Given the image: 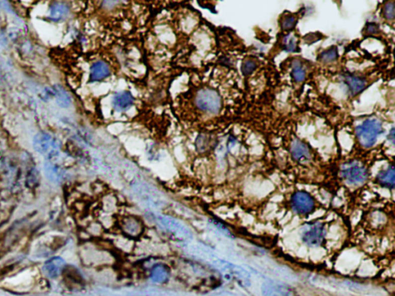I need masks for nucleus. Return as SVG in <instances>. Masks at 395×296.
Here are the masks:
<instances>
[{
	"label": "nucleus",
	"mask_w": 395,
	"mask_h": 296,
	"mask_svg": "<svg viewBox=\"0 0 395 296\" xmlns=\"http://www.w3.org/2000/svg\"><path fill=\"white\" fill-rule=\"evenodd\" d=\"M33 145L37 153L51 160L58 156L61 148V144L57 138L44 131H40L35 135Z\"/></svg>",
	"instance_id": "1"
},
{
	"label": "nucleus",
	"mask_w": 395,
	"mask_h": 296,
	"mask_svg": "<svg viewBox=\"0 0 395 296\" xmlns=\"http://www.w3.org/2000/svg\"><path fill=\"white\" fill-rule=\"evenodd\" d=\"M383 132L382 123L377 119H368L356 128L358 142L364 148H369L376 143L378 137Z\"/></svg>",
	"instance_id": "2"
},
{
	"label": "nucleus",
	"mask_w": 395,
	"mask_h": 296,
	"mask_svg": "<svg viewBox=\"0 0 395 296\" xmlns=\"http://www.w3.org/2000/svg\"><path fill=\"white\" fill-rule=\"evenodd\" d=\"M340 175L349 185L360 186L368 181L369 172L359 162L352 161L342 166Z\"/></svg>",
	"instance_id": "3"
},
{
	"label": "nucleus",
	"mask_w": 395,
	"mask_h": 296,
	"mask_svg": "<svg viewBox=\"0 0 395 296\" xmlns=\"http://www.w3.org/2000/svg\"><path fill=\"white\" fill-rule=\"evenodd\" d=\"M196 103L200 110L211 114L218 113L222 106L219 95L211 89H202L198 91L196 96Z\"/></svg>",
	"instance_id": "4"
},
{
	"label": "nucleus",
	"mask_w": 395,
	"mask_h": 296,
	"mask_svg": "<svg viewBox=\"0 0 395 296\" xmlns=\"http://www.w3.org/2000/svg\"><path fill=\"white\" fill-rule=\"evenodd\" d=\"M291 208L299 216H309L316 209V200L307 191H296L291 199Z\"/></svg>",
	"instance_id": "5"
},
{
	"label": "nucleus",
	"mask_w": 395,
	"mask_h": 296,
	"mask_svg": "<svg viewBox=\"0 0 395 296\" xmlns=\"http://www.w3.org/2000/svg\"><path fill=\"white\" fill-rule=\"evenodd\" d=\"M326 237V228L321 222H313L302 228L301 238L309 247H319L323 245Z\"/></svg>",
	"instance_id": "6"
},
{
	"label": "nucleus",
	"mask_w": 395,
	"mask_h": 296,
	"mask_svg": "<svg viewBox=\"0 0 395 296\" xmlns=\"http://www.w3.org/2000/svg\"><path fill=\"white\" fill-rule=\"evenodd\" d=\"M118 227L121 234L128 238H140L144 232V223L135 216L121 218L118 222Z\"/></svg>",
	"instance_id": "7"
},
{
	"label": "nucleus",
	"mask_w": 395,
	"mask_h": 296,
	"mask_svg": "<svg viewBox=\"0 0 395 296\" xmlns=\"http://www.w3.org/2000/svg\"><path fill=\"white\" fill-rule=\"evenodd\" d=\"M291 153L293 158L301 164H308L312 158V155L307 145L299 140H294L293 142Z\"/></svg>",
	"instance_id": "8"
},
{
	"label": "nucleus",
	"mask_w": 395,
	"mask_h": 296,
	"mask_svg": "<svg viewBox=\"0 0 395 296\" xmlns=\"http://www.w3.org/2000/svg\"><path fill=\"white\" fill-rule=\"evenodd\" d=\"M65 267L66 262L62 258L59 256L53 257L43 265V273L50 279H56L62 274Z\"/></svg>",
	"instance_id": "9"
},
{
	"label": "nucleus",
	"mask_w": 395,
	"mask_h": 296,
	"mask_svg": "<svg viewBox=\"0 0 395 296\" xmlns=\"http://www.w3.org/2000/svg\"><path fill=\"white\" fill-rule=\"evenodd\" d=\"M45 174L54 184H60L64 180L65 172L62 167L56 164L53 160H47L44 163Z\"/></svg>",
	"instance_id": "10"
},
{
	"label": "nucleus",
	"mask_w": 395,
	"mask_h": 296,
	"mask_svg": "<svg viewBox=\"0 0 395 296\" xmlns=\"http://www.w3.org/2000/svg\"><path fill=\"white\" fill-rule=\"evenodd\" d=\"M70 8L68 5L62 2H54L50 5L48 19L53 22H60L68 16Z\"/></svg>",
	"instance_id": "11"
},
{
	"label": "nucleus",
	"mask_w": 395,
	"mask_h": 296,
	"mask_svg": "<svg viewBox=\"0 0 395 296\" xmlns=\"http://www.w3.org/2000/svg\"><path fill=\"white\" fill-rule=\"evenodd\" d=\"M134 103V97L129 92H120L114 95L112 105L114 110L118 112H124L132 107Z\"/></svg>",
	"instance_id": "12"
},
{
	"label": "nucleus",
	"mask_w": 395,
	"mask_h": 296,
	"mask_svg": "<svg viewBox=\"0 0 395 296\" xmlns=\"http://www.w3.org/2000/svg\"><path fill=\"white\" fill-rule=\"evenodd\" d=\"M377 181L384 188L393 189L395 184V173L394 166H390L386 170L380 171L376 177Z\"/></svg>",
	"instance_id": "13"
},
{
	"label": "nucleus",
	"mask_w": 395,
	"mask_h": 296,
	"mask_svg": "<svg viewBox=\"0 0 395 296\" xmlns=\"http://www.w3.org/2000/svg\"><path fill=\"white\" fill-rule=\"evenodd\" d=\"M110 74L108 66L102 61H98L92 65L90 74V79L94 81H100L107 77Z\"/></svg>",
	"instance_id": "14"
},
{
	"label": "nucleus",
	"mask_w": 395,
	"mask_h": 296,
	"mask_svg": "<svg viewBox=\"0 0 395 296\" xmlns=\"http://www.w3.org/2000/svg\"><path fill=\"white\" fill-rule=\"evenodd\" d=\"M169 275H170V272H169V268L163 264L154 265L151 271V279H152L154 283H158V284H163V283H166L167 281L169 280Z\"/></svg>",
	"instance_id": "15"
},
{
	"label": "nucleus",
	"mask_w": 395,
	"mask_h": 296,
	"mask_svg": "<svg viewBox=\"0 0 395 296\" xmlns=\"http://www.w3.org/2000/svg\"><path fill=\"white\" fill-rule=\"evenodd\" d=\"M344 80L352 95L358 94L366 86V81L359 76L346 75Z\"/></svg>",
	"instance_id": "16"
},
{
	"label": "nucleus",
	"mask_w": 395,
	"mask_h": 296,
	"mask_svg": "<svg viewBox=\"0 0 395 296\" xmlns=\"http://www.w3.org/2000/svg\"><path fill=\"white\" fill-rule=\"evenodd\" d=\"M52 94L55 97L56 102L60 107L67 108L71 106L72 102L71 96L62 86L55 85L52 90Z\"/></svg>",
	"instance_id": "17"
},
{
	"label": "nucleus",
	"mask_w": 395,
	"mask_h": 296,
	"mask_svg": "<svg viewBox=\"0 0 395 296\" xmlns=\"http://www.w3.org/2000/svg\"><path fill=\"white\" fill-rule=\"evenodd\" d=\"M62 274L64 279L67 281V283L74 285H81L82 283L83 279L81 273L78 272V269L73 266L66 265Z\"/></svg>",
	"instance_id": "18"
},
{
	"label": "nucleus",
	"mask_w": 395,
	"mask_h": 296,
	"mask_svg": "<svg viewBox=\"0 0 395 296\" xmlns=\"http://www.w3.org/2000/svg\"><path fill=\"white\" fill-rule=\"evenodd\" d=\"M40 182V173L36 168L29 169L26 174V185L29 188H36Z\"/></svg>",
	"instance_id": "19"
},
{
	"label": "nucleus",
	"mask_w": 395,
	"mask_h": 296,
	"mask_svg": "<svg viewBox=\"0 0 395 296\" xmlns=\"http://www.w3.org/2000/svg\"><path fill=\"white\" fill-rule=\"evenodd\" d=\"M292 75L297 82H302L306 77V71L299 61H294L293 64Z\"/></svg>",
	"instance_id": "20"
},
{
	"label": "nucleus",
	"mask_w": 395,
	"mask_h": 296,
	"mask_svg": "<svg viewBox=\"0 0 395 296\" xmlns=\"http://www.w3.org/2000/svg\"><path fill=\"white\" fill-rule=\"evenodd\" d=\"M338 57L337 47H332L320 54V60L323 63H331L335 61Z\"/></svg>",
	"instance_id": "21"
},
{
	"label": "nucleus",
	"mask_w": 395,
	"mask_h": 296,
	"mask_svg": "<svg viewBox=\"0 0 395 296\" xmlns=\"http://www.w3.org/2000/svg\"><path fill=\"white\" fill-rule=\"evenodd\" d=\"M284 50L289 53H293L295 52L296 48H297V44H296V40L295 37L292 35H288L285 36L284 40Z\"/></svg>",
	"instance_id": "22"
},
{
	"label": "nucleus",
	"mask_w": 395,
	"mask_h": 296,
	"mask_svg": "<svg viewBox=\"0 0 395 296\" xmlns=\"http://www.w3.org/2000/svg\"><path fill=\"white\" fill-rule=\"evenodd\" d=\"M209 140L205 135H200L196 141V148L200 153L206 151L209 148Z\"/></svg>",
	"instance_id": "23"
},
{
	"label": "nucleus",
	"mask_w": 395,
	"mask_h": 296,
	"mask_svg": "<svg viewBox=\"0 0 395 296\" xmlns=\"http://www.w3.org/2000/svg\"><path fill=\"white\" fill-rule=\"evenodd\" d=\"M257 68V64L255 61H245L242 65V74H244V75H249V74H251L253 71L256 70V68Z\"/></svg>",
	"instance_id": "24"
},
{
	"label": "nucleus",
	"mask_w": 395,
	"mask_h": 296,
	"mask_svg": "<svg viewBox=\"0 0 395 296\" xmlns=\"http://www.w3.org/2000/svg\"><path fill=\"white\" fill-rule=\"evenodd\" d=\"M395 15V2H388L384 7V16L389 20H393Z\"/></svg>",
	"instance_id": "25"
},
{
	"label": "nucleus",
	"mask_w": 395,
	"mask_h": 296,
	"mask_svg": "<svg viewBox=\"0 0 395 296\" xmlns=\"http://www.w3.org/2000/svg\"><path fill=\"white\" fill-rule=\"evenodd\" d=\"M297 19L294 16H288L284 19L282 23V28L284 30H291L295 27Z\"/></svg>",
	"instance_id": "26"
},
{
	"label": "nucleus",
	"mask_w": 395,
	"mask_h": 296,
	"mask_svg": "<svg viewBox=\"0 0 395 296\" xmlns=\"http://www.w3.org/2000/svg\"><path fill=\"white\" fill-rule=\"evenodd\" d=\"M323 35L320 33H311L304 36V42L307 44H313L321 40Z\"/></svg>",
	"instance_id": "27"
},
{
	"label": "nucleus",
	"mask_w": 395,
	"mask_h": 296,
	"mask_svg": "<svg viewBox=\"0 0 395 296\" xmlns=\"http://www.w3.org/2000/svg\"><path fill=\"white\" fill-rule=\"evenodd\" d=\"M378 29L379 28H378V24H375V23H370L367 26V32L371 34L376 33L378 31Z\"/></svg>",
	"instance_id": "28"
},
{
	"label": "nucleus",
	"mask_w": 395,
	"mask_h": 296,
	"mask_svg": "<svg viewBox=\"0 0 395 296\" xmlns=\"http://www.w3.org/2000/svg\"><path fill=\"white\" fill-rule=\"evenodd\" d=\"M389 138H390L392 143H395V130H394V128H392V131H391L390 135H389Z\"/></svg>",
	"instance_id": "29"
}]
</instances>
